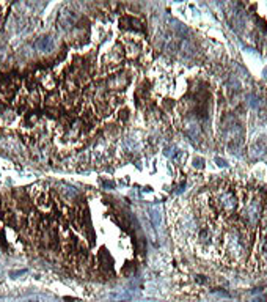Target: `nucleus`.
Returning <instances> with one entry per match:
<instances>
[{
    "instance_id": "1",
    "label": "nucleus",
    "mask_w": 267,
    "mask_h": 302,
    "mask_svg": "<svg viewBox=\"0 0 267 302\" xmlns=\"http://www.w3.org/2000/svg\"><path fill=\"white\" fill-rule=\"evenodd\" d=\"M97 263H99V268H101L102 272L112 274V271H113V260H112L110 253L105 249H101V252L97 253Z\"/></svg>"
},
{
    "instance_id": "2",
    "label": "nucleus",
    "mask_w": 267,
    "mask_h": 302,
    "mask_svg": "<svg viewBox=\"0 0 267 302\" xmlns=\"http://www.w3.org/2000/svg\"><path fill=\"white\" fill-rule=\"evenodd\" d=\"M36 49L41 50V52H50V50L54 49V41H52V38H49V36L39 38V40L36 41Z\"/></svg>"
},
{
    "instance_id": "3",
    "label": "nucleus",
    "mask_w": 267,
    "mask_h": 302,
    "mask_svg": "<svg viewBox=\"0 0 267 302\" xmlns=\"http://www.w3.org/2000/svg\"><path fill=\"white\" fill-rule=\"evenodd\" d=\"M184 131H186L187 137H190L192 140H196V137L200 135V126L195 121H187L184 126Z\"/></svg>"
},
{
    "instance_id": "4",
    "label": "nucleus",
    "mask_w": 267,
    "mask_h": 302,
    "mask_svg": "<svg viewBox=\"0 0 267 302\" xmlns=\"http://www.w3.org/2000/svg\"><path fill=\"white\" fill-rule=\"evenodd\" d=\"M134 271H135V266H134L132 263H127V266L123 269V274H124V275H130Z\"/></svg>"
},
{
    "instance_id": "5",
    "label": "nucleus",
    "mask_w": 267,
    "mask_h": 302,
    "mask_svg": "<svg viewBox=\"0 0 267 302\" xmlns=\"http://www.w3.org/2000/svg\"><path fill=\"white\" fill-rule=\"evenodd\" d=\"M203 162H204V161H203L201 157H195V159H193V167H195V168H203V167H204Z\"/></svg>"
},
{
    "instance_id": "6",
    "label": "nucleus",
    "mask_w": 267,
    "mask_h": 302,
    "mask_svg": "<svg viewBox=\"0 0 267 302\" xmlns=\"http://www.w3.org/2000/svg\"><path fill=\"white\" fill-rule=\"evenodd\" d=\"M151 219H153V224H154V225H159V222H160V216H159V213H157V211H153Z\"/></svg>"
},
{
    "instance_id": "7",
    "label": "nucleus",
    "mask_w": 267,
    "mask_h": 302,
    "mask_svg": "<svg viewBox=\"0 0 267 302\" xmlns=\"http://www.w3.org/2000/svg\"><path fill=\"white\" fill-rule=\"evenodd\" d=\"M119 114H123V115H119V120H127V110L126 109H123V112H119Z\"/></svg>"
},
{
    "instance_id": "8",
    "label": "nucleus",
    "mask_w": 267,
    "mask_h": 302,
    "mask_svg": "<svg viewBox=\"0 0 267 302\" xmlns=\"http://www.w3.org/2000/svg\"><path fill=\"white\" fill-rule=\"evenodd\" d=\"M215 161H217V164H218L220 167H226V161H223V159H220V157H217Z\"/></svg>"
},
{
    "instance_id": "9",
    "label": "nucleus",
    "mask_w": 267,
    "mask_h": 302,
    "mask_svg": "<svg viewBox=\"0 0 267 302\" xmlns=\"http://www.w3.org/2000/svg\"><path fill=\"white\" fill-rule=\"evenodd\" d=\"M264 76H265V79H267V68L264 69Z\"/></svg>"
},
{
    "instance_id": "10",
    "label": "nucleus",
    "mask_w": 267,
    "mask_h": 302,
    "mask_svg": "<svg viewBox=\"0 0 267 302\" xmlns=\"http://www.w3.org/2000/svg\"><path fill=\"white\" fill-rule=\"evenodd\" d=\"M30 302H32V300H30Z\"/></svg>"
}]
</instances>
